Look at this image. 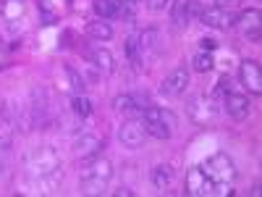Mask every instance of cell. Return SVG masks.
<instances>
[{"instance_id":"6","label":"cell","mask_w":262,"mask_h":197,"mask_svg":"<svg viewBox=\"0 0 262 197\" xmlns=\"http://www.w3.org/2000/svg\"><path fill=\"white\" fill-rule=\"evenodd\" d=\"M147 140V129L142 121H126L121 129H118V142L126 147V150H139Z\"/></svg>"},{"instance_id":"12","label":"cell","mask_w":262,"mask_h":197,"mask_svg":"<svg viewBox=\"0 0 262 197\" xmlns=\"http://www.w3.org/2000/svg\"><path fill=\"white\" fill-rule=\"evenodd\" d=\"M223 105H226V113L231 119H236V121H244L249 116V111H252L249 97L247 95H238V92H228L226 100H223Z\"/></svg>"},{"instance_id":"3","label":"cell","mask_w":262,"mask_h":197,"mask_svg":"<svg viewBox=\"0 0 262 197\" xmlns=\"http://www.w3.org/2000/svg\"><path fill=\"white\" fill-rule=\"evenodd\" d=\"M29 171L34 176H39L42 182L45 179H53L58 182V173H60V158L53 147H37L32 150L29 155Z\"/></svg>"},{"instance_id":"27","label":"cell","mask_w":262,"mask_h":197,"mask_svg":"<svg viewBox=\"0 0 262 197\" xmlns=\"http://www.w3.org/2000/svg\"><path fill=\"white\" fill-rule=\"evenodd\" d=\"M168 6V0H147V8H152V11H163Z\"/></svg>"},{"instance_id":"15","label":"cell","mask_w":262,"mask_h":197,"mask_svg":"<svg viewBox=\"0 0 262 197\" xmlns=\"http://www.w3.org/2000/svg\"><path fill=\"white\" fill-rule=\"evenodd\" d=\"M92 63L97 66L100 74H113V69H116L111 50H105V48H95V50H92Z\"/></svg>"},{"instance_id":"1","label":"cell","mask_w":262,"mask_h":197,"mask_svg":"<svg viewBox=\"0 0 262 197\" xmlns=\"http://www.w3.org/2000/svg\"><path fill=\"white\" fill-rule=\"evenodd\" d=\"M202 171L207 173V179L212 182L215 194H233L231 184H233V179H236V166H233V161L226 155V152H217V155H212V158L202 166Z\"/></svg>"},{"instance_id":"11","label":"cell","mask_w":262,"mask_h":197,"mask_svg":"<svg viewBox=\"0 0 262 197\" xmlns=\"http://www.w3.org/2000/svg\"><path fill=\"white\" fill-rule=\"evenodd\" d=\"M238 76H242V84L252 95L262 92V74H259V63L257 61H244L242 69H238Z\"/></svg>"},{"instance_id":"2","label":"cell","mask_w":262,"mask_h":197,"mask_svg":"<svg viewBox=\"0 0 262 197\" xmlns=\"http://www.w3.org/2000/svg\"><path fill=\"white\" fill-rule=\"evenodd\" d=\"M113 176V166L107 158H92L86 161V168H84V176H81V192L84 194H102L105 192V184L111 182Z\"/></svg>"},{"instance_id":"25","label":"cell","mask_w":262,"mask_h":197,"mask_svg":"<svg viewBox=\"0 0 262 197\" xmlns=\"http://www.w3.org/2000/svg\"><path fill=\"white\" fill-rule=\"evenodd\" d=\"M200 16H202V6L196 3V0H191V3H189V13H186V18H189V21H194V18H200Z\"/></svg>"},{"instance_id":"24","label":"cell","mask_w":262,"mask_h":197,"mask_svg":"<svg viewBox=\"0 0 262 197\" xmlns=\"http://www.w3.org/2000/svg\"><path fill=\"white\" fill-rule=\"evenodd\" d=\"M39 13H45V24H55V11L48 6V0H39Z\"/></svg>"},{"instance_id":"23","label":"cell","mask_w":262,"mask_h":197,"mask_svg":"<svg viewBox=\"0 0 262 197\" xmlns=\"http://www.w3.org/2000/svg\"><path fill=\"white\" fill-rule=\"evenodd\" d=\"M63 74L69 76V82H71L69 87H71V90H74L76 95H81V92H84V84H86V82H84V76H81V74H76V71L71 69V66H66V69H63Z\"/></svg>"},{"instance_id":"10","label":"cell","mask_w":262,"mask_h":197,"mask_svg":"<svg viewBox=\"0 0 262 197\" xmlns=\"http://www.w3.org/2000/svg\"><path fill=\"white\" fill-rule=\"evenodd\" d=\"M102 147H105V142H102L97 134H81V137L74 142V152H76L79 158H84V161L97 158L100 152H102Z\"/></svg>"},{"instance_id":"13","label":"cell","mask_w":262,"mask_h":197,"mask_svg":"<svg viewBox=\"0 0 262 197\" xmlns=\"http://www.w3.org/2000/svg\"><path fill=\"white\" fill-rule=\"evenodd\" d=\"M149 105V97L147 95H142V92H134V95H118L116 100H113V108L118 113H123V111H144V108Z\"/></svg>"},{"instance_id":"5","label":"cell","mask_w":262,"mask_h":197,"mask_svg":"<svg viewBox=\"0 0 262 197\" xmlns=\"http://www.w3.org/2000/svg\"><path fill=\"white\" fill-rule=\"evenodd\" d=\"M202 24H207L210 29H221V32H226V29H231V27H236V21H238V13L236 11H231L228 6H210V8H202Z\"/></svg>"},{"instance_id":"18","label":"cell","mask_w":262,"mask_h":197,"mask_svg":"<svg viewBox=\"0 0 262 197\" xmlns=\"http://www.w3.org/2000/svg\"><path fill=\"white\" fill-rule=\"evenodd\" d=\"M189 3L191 0H173V6H170V18H173V24L176 27H184L186 24V13H189Z\"/></svg>"},{"instance_id":"29","label":"cell","mask_w":262,"mask_h":197,"mask_svg":"<svg viewBox=\"0 0 262 197\" xmlns=\"http://www.w3.org/2000/svg\"><path fill=\"white\" fill-rule=\"evenodd\" d=\"M118 6H134V3H139V0H116Z\"/></svg>"},{"instance_id":"28","label":"cell","mask_w":262,"mask_h":197,"mask_svg":"<svg viewBox=\"0 0 262 197\" xmlns=\"http://www.w3.org/2000/svg\"><path fill=\"white\" fill-rule=\"evenodd\" d=\"M116 197H134V189H126V187H121V189H116Z\"/></svg>"},{"instance_id":"14","label":"cell","mask_w":262,"mask_h":197,"mask_svg":"<svg viewBox=\"0 0 262 197\" xmlns=\"http://www.w3.org/2000/svg\"><path fill=\"white\" fill-rule=\"evenodd\" d=\"M236 24H242L247 40L259 42V11H257V8H249V11H244V13H238Z\"/></svg>"},{"instance_id":"20","label":"cell","mask_w":262,"mask_h":197,"mask_svg":"<svg viewBox=\"0 0 262 197\" xmlns=\"http://www.w3.org/2000/svg\"><path fill=\"white\" fill-rule=\"evenodd\" d=\"M0 13H3L6 21H16L21 13H24V0H3Z\"/></svg>"},{"instance_id":"30","label":"cell","mask_w":262,"mask_h":197,"mask_svg":"<svg viewBox=\"0 0 262 197\" xmlns=\"http://www.w3.org/2000/svg\"><path fill=\"white\" fill-rule=\"evenodd\" d=\"M215 3H217V6H231L233 0H215Z\"/></svg>"},{"instance_id":"9","label":"cell","mask_w":262,"mask_h":197,"mask_svg":"<svg viewBox=\"0 0 262 197\" xmlns=\"http://www.w3.org/2000/svg\"><path fill=\"white\" fill-rule=\"evenodd\" d=\"M186 87H189V69H184V66H179V69H173L163 84H160V92L168 95V97H179L186 92Z\"/></svg>"},{"instance_id":"21","label":"cell","mask_w":262,"mask_h":197,"mask_svg":"<svg viewBox=\"0 0 262 197\" xmlns=\"http://www.w3.org/2000/svg\"><path fill=\"white\" fill-rule=\"evenodd\" d=\"M95 13L100 18H113L118 13V3L116 0H95Z\"/></svg>"},{"instance_id":"17","label":"cell","mask_w":262,"mask_h":197,"mask_svg":"<svg viewBox=\"0 0 262 197\" xmlns=\"http://www.w3.org/2000/svg\"><path fill=\"white\" fill-rule=\"evenodd\" d=\"M149 179H152V184H155L158 189H165V187L170 184V179H173V168H170L168 163H160V166L152 168Z\"/></svg>"},{"instance_id":"19","label":"cell","mask_w":262,"mask_h":197,"mask_svg":"<svg viewBox=\"0 0 262 197\" xmlns=\"http://www.w3.org/2000/svg\"><path fill=\"white\" fill-rule=\"evenodd\" d=\"M71 111H74L79 119H90V116H92V100L84 97V95H74V97H71Z\"/></svg>"},{"instance_id":"26","label":"cell","mask_w":262,"mask_h":197,"mask_svg":"<svg viewBox=\"0 0 262 197\" xmlns=\"http://www.w3.org/2000/svg\"><path fill=\"white\" fill-rule=\"evenodd\" d=\"M200 42H202V50H207V53L217 50V40H212V37H205V40H200Z\"/></svg>"},{"instance_id":"16","label":"cell","mask_w":262,"mask_h":197,"mask_svg":"<svg viewBox=\"0 0 262 197\" xmlns=\"http://www.w3.org/2000/svg\"><path fill=\"white\" fill-rule=\"evenodd\" d=\"M86 34L92 40H100V42H107L113 37V27L107 24V18H100V21H90V27H86Z\"/></svg>"},{"instance_id":"8","label":"cell","mask_w":262,"mask_h":197,"mask_svg":"<svg viewBox=\"0 0 262 197\" xmlns=\"http://www.w3.org/2000/svg\"><path fill=\"white\" fill-rule=\"evenodd\" d=\"M186 194H191V197H210V194H215V187L207 179V173L202 171V166L191 168L186 173Z\"/></svg>"},{"instance_id":"22","label":"cell","mask_w":262,"mask_h":197,"mask_svg":"<svg viewBox=\"0 0 262 197\" xmlns=\"http://www.w3.org/2000/svg\"><path fill=\"white\" fill-rule=\"evenodd\" d=\"M194 71H200V74H207L212 66H215V61H212V53H207V50H200L194 55Z\"/></svg>"},{"instance_id":"7","label":"cell","mask_w":262,"mask_h":197,"mask_svg":"<svg viewBox=\"0 0 262 197\" xmlns=\"http://www.w3.org/2000/svg\"><path fill=\"white\" fill-rule=\"evenodd\" d=\"M189 116H191L194 124L205 126V124H210V121L217 119V108L212 105V100H210L207 95H196V97L191 100V105H189Z\"/></svg>"},{"instance_id":"4","label":"cell","mask_w":262,"mask_h":197,"mask_svg":"<svg viewBox=\"0 0 262 197\" xmlns=\"http://www.w3.org/2000/svg\"><path fill=\"white\" fill-rule=\"evenodd\" d=\"M144 129L147 134L158 137V140H168L173 134V129H176V116H173L170 111H165V108H144Z\"/></svg>"}]
</instances>
